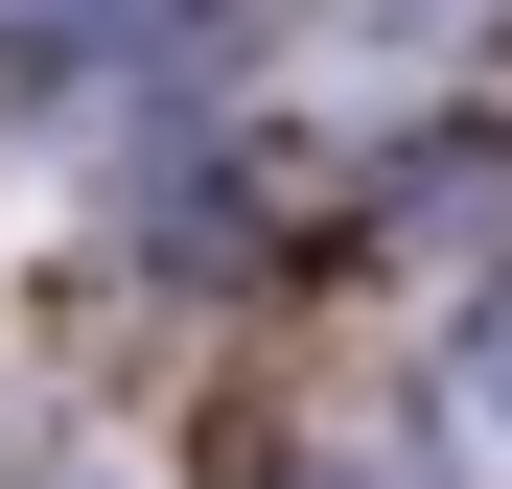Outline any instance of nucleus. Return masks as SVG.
I'll use <instances>...</instances> for the list:
<instances>
[{
	"instance_id": "f03ea898",
	"label": "nucleus",
	"mask_w": 512,
	"mask_h": 489,
	"mask_svg": "<svg viewBox=\"0 0 512 489\" xmlns=\"http://www.w3.org/2000/svg\"><path fill=\"white\" fill-rule=\"evenodd\" d=\"M187 0H0V47H163Z\"/></svg>"
},
{
	"instance_id": "f257e3e1",
	"label": "nucleus",
	"mask_w": 512,
	"mask_h": 489,
	"mask_svg": "<svg viewBox=\"0 0 512 489\" xmlns=\"http://www.w3.org/2000/svg\"><path fill=\"white\" fill-rule=\"evenodd\" d=\"M419 489H512V303H466L419 373Z\"/></svg>"
}]
</instances>
